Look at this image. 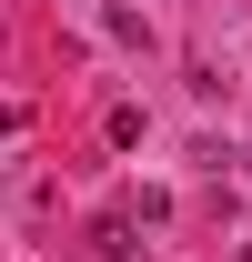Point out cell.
<instances>
[{
    "label": "cell",
    "mask_w": 252,
    "mask_h": 262,
    "mask_svg": "<svg viewBox=\"0 0 252 262\" xmlns=\"http://www.w3.org/2000/svg\"><path fill=\"white\" fill-rule=\"evenodd\" d=\"M91 252L101 262H131V252H141V222H131V212H101V222H91Z\"/></svg>",
    "instance_id": "1"
}]
</instances>
